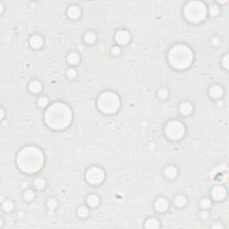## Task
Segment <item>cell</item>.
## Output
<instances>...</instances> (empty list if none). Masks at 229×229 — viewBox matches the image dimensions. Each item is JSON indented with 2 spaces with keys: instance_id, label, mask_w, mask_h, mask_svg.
I'll use <instances>...</instances> for the list:
<instances>
[{
  "instance_id": "1",
  "label": "cell",
  "mask_w": 229,
  "mask_h": 229,
  "mask_svg": "<svg viewBox=\"0 0 229 229\" xmlns=\"http://www.w3.org/2000/svg\"><path fill=\"white\" fill-rule=\"evenodd\" d=\"M17 162L19 168L22 171L26 173H34L42 167L44 156L38 148L28 147L19 153Z\"/></svg>"
},
{
  "instance_id": "2",
  "label": "cell",
  "mask_w": 229,
  "mask_h": 229,
  "mask_svg": "<svg viewBox=\"0 0 229 229\" xmlns=\"http://www.w3.org/2000/svg\"><path fill=\"white\" fill-rule=\"evenodd\" d=\"M45 119L49 127L62 129L69 124L72 119V113L66 105L56 103L47 110Z\"/></svg>"
},
{
  "instance_id": "3",
  "label": "cell",
  "mask_w": 229,
  "mask_h": 229,
  "mask_svg": "<svg viewBox=\"0 0 229 229\" xmlns=\"http://www.w3.org/2000/svg\"><path fill=\"white\" fill-rule=\"evenodd\" d=\"M191 60L192 53L186 46H176L169 52V62L174 67L177 69L188 67L191 63Z\"/></svg>"
},
{
  "instance_id": "4",
  "label": "cell",
  "mask_w": 229,
  "mask_h": 229,
  "mask_svg": "<svg viewBox=\"0 0 229 229\" xmlns=\"http://www.w3.org/2000/svg\"><path fill=\"white\" fill-rule=\"evenodd\" d=\"M98 106L105 113H114L119 107L118 97L113 92H105L99 98Z\"/></svg>"
},
{
  "instance_id": "5",
  "label": "cell",
  "mask_w": 229,
  "mask_h": 229,
  "mask_svg": "<svg viewBox=\"0 0 229 229\" xmlns=\"http://www.w3.org/2000/svg\"><path fill=\"white\" fill-rule=\"evenodd\" d=\"M184 15L191 22H198L205 18L206 7L201 2H191L185 7Z\"/></svg>"
},
{
  "instance_id": "6",
  "label": "cell",
  "mask_w": 229,
  "mask_h": 229,
  "mask_svg": "<svg viewBox=\"0 0 229 229\" xmlns=\"http://www.w3.org/2000/svg\"><path fill=\"white\" fill-rule=\"evenodd\" d=\"M166 134L173 140H177L184 134V126L177 121L170 122L166 127Z\"/></svg>"
},
{
  "instance_id": "7",
  "label": "cell",
  "mask_w": 229,
  "mask_h": 229,
  "mask_svg": "<svg viewBox=\"0 0 229 229\" xmlns=\"http://www.w3.org/2000/svg\"><path fill=\"white\" fill-rule=\"evenodd\" d=\"M104 172L99 168H91L86 173V179L89 183L92 184L100 183L104 179Z\"/></svg>"
},
{
  "instance_id": "8",
  "label": "cell",
  "mask_w": 229,
  "mask_h": 229,
  "mask_svg": "<svg viewBox=\"0 0 229 229\" xmlns=\"http://www.w3.org/2000/svg\"><path fill=\"white\" fill-rule=\"evenodd\" d=\"M116 40L119 44L125 45L130 40V34L125 30H121L116 35Z\"/></svg>"
},
{
  "instance_id": "9",
  "label": "cell",
  "mask_w": 229,
  "mask_h": 229,
  "mask_svg": "<svg viewBox=\"0 0 229 229\" xmlns=\"http://www.w3.org/2000/svg\"><path fill=\"white\" fill-rule=\"evenodd\" d=\"M225 193H226V191H225V190L224 187H222V186H217V187H215V188L212 190V197H213L215 200L219 201V200H222V199L225 197Z\"/></svg>"
},
{
  "instance_id": "10",
  "label": "cell",
  "mask_w": 229,
  "mask_h": 229,
  "mask_svg": "<svg viewBox=\"0 0 229 229\" xmlns=\"http://www.w3.org/2000/svg\"><path fill=\"white\" fill-rule=\"evenodd\" d=\"M155 208L158 211H165L168 208V202L165 199H160L155 202Z\"/></svg>"
},
{
  "instance_id": "11",
  "label": "cell",
  "mask_w": 229,
  "mask_h": 229,
  "mask_svg": "<svg viewBox=\"0 0 229 229\" xmlns=\"http://www.w3.org/2000/svg\"><path fill=\"white\" fill-rule=\"evenodd\" d=\"M42 43H43V40H42L40 36H33V37L30 39V46H31L32 48H40L41 45H42Z\"/></svg>"
},
{
  "instance_id": "12",
  "label": "cell",
  "mask_w": 229,
  "mask_h": 229,
  "mask_svg": "<svg viewBox=\"0 0 229 229\" xmlns=\"http://www.w3.org/2000/svg\"><path fill=\"white\" fill-rule=\"evenodd\" d=\"M67 14L70 18L75 19V18H78L80 16L81 10L78 7H71L67 11Z\"/></svg>"
},
{
  "instance_id": "13",
  "label": "cell",
  "mask_w": 229,
  "mask_h": 229,
  "mask_svg": "<svg viewBox=\"0 0 229 229\" xmlns=\"http://www.w3.org/2000/svg\"><path fill=\"white\" fill-rule=\"evenodd\" d=\"M29 90L33 92V93H37L39 91H40L41 90V83L38 81H33L31 82L30 84L29 85Z\"/></svg>"
},
{
  "instance_id": "14",
  "label": "cell",
  "mask_w": 229,
  "mask_h": 229,
  "mask_svg": "<svg viewBox=\"0 0 229 229\" xmlns=\"http://www.w3.org/2000/svg\"><path fill=\"white\" fill-rule=\"evenodd\" d=\"M209 93H210L211 97H213V98H219L223 94V90L218 86H214L210 89Z\"/></svg>"
},
{
  "instance_id": "15",
  "label": "cell",
  "mask_w": 229,
  "mask_h": 229,
  "mask_svg": "<svg viewBox=\"0 0 229 229\" xmlns=\"http://www.w3.org/2000/svg\"><path fill=\"white\" fill-rule=\"evenodd\" d=\"M191 110H192V108H191V106L189 104V103H183V104H182L181 105V107H180V111H181V113L182 114H183V115H189L191 112Z\"/></svg>"
},
{
  "instance_id": "16",
  "label": "cell",
  "mask_w": 229,
  "mask_h": 229,
  "mask_svg": "<svg viewBox=\"0 0 229 229\" xmlns=\"http://www.w3.org/2000/svg\"><path fill=\"white\" fill-rule=\"evenodd\" d=\"M87 202H88V204H89L90 206L95 207V206H97L98 204H99L100 199L98 198V196H96V195H90V197L88 198Z\"/></svg>"
},
{
  "instance_id": "17",
  "label": "cell",
  "mask_w": 229,
  "mask_h": 229,
  "mask_svg": "<svg viewBox=\"0 0 229 229\" xmlns=\"http://www.w3.org/2000/svg\"><path fill=\"white\" fill-rule=\"evenodd\" d=\"M165 174L169 178H174L177 175V170L174 167H168L165 170Z\"/></svg>"
},
{
  "instance_id": "18",
  "label": "cell",
  "mask_w": 229,
  "mask_h": 229,
  "mask_svg": "<svg viewBox=\"0 0 229 229\" xmlns=\"http://www.w3.org/2000/svg\"><path fill=\"white\" fill-rule=\"evenodd\" d=\"M159 226L158 220L155 218H150L146 222V227L147 228H157Z\"/></svg>"
},
{
  "instance_id": "19",
  "label": "cell",
  "mask_w": 229,
  "mask_h": 229,
  "mask_svg": "<svg viewBox=\"0 0 229 229\" xmlns=\"http://www.w3.org/2000/svg\"><path fill=\"white\" fill-rule=\"evenodd\" d=\"M67 60H68V62H69L70 64H77V63L79 62L80 57H79V56H78L76 53H71V54L67 56Z\"/></svg>"
},
{
  "instance_id": "20",
  "label": "cell",
  "mask_w": 229,
  "mask_h": 229,
  "mask_svg": "<svg viewBox=\"0 0 229 229\" xmlns=\"http://www.w3.org/2000/svg\"><path fill=\"white\" fill-rule=\"evenodd\" d=\"M84 40L88 43H93L96 40V35L93 33V32H88V33L85 34Z\"/></svg>"
},
{
  "instance_id": "21",
  "label": "cell",
  "mask_w": 229,
  "mask_h": 229,
  "mask_svg": "<svg viewBox=\"0 0 229 229\" xmlns=\"http://www.w3.org/2000/svg\"><path fill=\"white\" fill-rule=\"evenodd\" d=\"M175 202H176V204L178 207H182V206H183V205L185 204V202H186V199L183 197V196L179 195V196H177V197L176 198Z\"/></svg>"
},
{
  "instance_id": "22",
  "label": "cell",
  "mask_w": 229,
  "mask_h": 229,
  "mask_svg": "<svg viewBox=\"0 0 229 229\" xmlns=\"http://www.w3.org/2000/svg\"><path fill=\"white\" fill-rule=\"evenodd\" d=\"M14 207V204L12 202L10 201H6L4 203H3V209L6 210V211H10Z\"/></svg>"
},
{
  "instance_id": "23",
  "label": "cell",
  "mask_w": 229,
  "mask_h": 229,
  "mask_svg": "<svg viewBox=\"0 0 229 229\" xmlns=\"http://www.w3.org/2000/svg\"><path fill=\"white\" fill-rule=\"evenodd\" d=\"M78 215H79L80 217H87V216L89 215V210H88V209H86L85 207H81V208L78 209Z\"/></svg>"
},
{
  "instance_id": "24",
  "label": "cell",
  "mask_w": 229,
  "mask_h": 229,
  "mask_svg": "<svg viewBox=\"0 0 229 229\" xmlns=\"http://www.w3.org/2000/svg\"><path fill=\"white\" fill-rule=\"evenodd\" d=\"M34 184H35V186H36L37 188L41 189V188H43V187L45 186V181H44L42 178H39V179H37V180L35 181Z\"/></svg>"
},
{
  "instance_id": "25",
  "label": "cell",
  "mask_w": 229,
  "mask_h": 229,
  "mask_svg": "<svg viewBox=\"0 0 229 229\" xmlns=\"http://www.w3.org/2000/svg\"><path fill=\"white\" fill-rule=\"evenodd\" d=\"M33 197H34V193H33V191H32L28 190V191H25V193H24V198H25L26 200L30 201L31 199H33Z\"/></svg>"
},
{
  "instance_id": "26",
  "label": "cell",
  "mask_w": 229,
  "mask_h": 229,
  "mask_svg": "<svg viewBox=\"0 0 229 229\" xmlns=\"http://www.w3.org/2000/svg\"><path fill=\"white\" fill-rule=\"evenodd\" d=\"M48 208L50 209H56V205H57V202H56V200H54V199H51V200H49L48 201Z\"/></svg>"
},
{
  "instance_id": "27",
  "label": "cell",
  "mask_w": 229,
  "mask_h": 229,
  "mask_svg": "<svg viewBox=\"0 0 229 229\" xmlns=\"http://www.w3.org/2000/svg\"><path fill=\"white\" fill-rule=\"evenodd\" d=\"M209 13H210V14H212V15H217V13H218V8H217V7L215 6V5L211 6V7H209Z\"/></svg>"
},
{
  "instance_id": "28",
  "label": "cell",
  "mask_w": 229,
  "mask_h": 229,
  "mask_svg": "<svg viewBox=\"0 0 229 229\" xmlns=\"http://www.w3.org/2000/svg\"><path fill=\"white\" fill-rule=\"evenodd\" d=\"M168 95V92L166 89H162L158 91V96L160 98H166Z\"/></svg>"
},
{
  "instance_id": "29",
  "label": "cell",
  "mask_w": 229,
  "mask_h": 229,
  "mask_svg": "<svg viewBox=\"0 0 229 229\" xmlns=\"http://www.w3.org/2000/svg\"><path fill=\"white\" fill-rule=\"evenodd\" d=\"M47 104H48V100L46 99V98H40V99L39 100V105L40 106V107H45V106H47Z\"/></svg>"
},
{
  "instance_id": "30",
  "label": "cell",
  "mask_w": 229,
  "mask_h": 229,
  "mask_svg": "<svg viewBox=\"0 0 229 229\" xmlns=\"http://www.w3.org/2000/svg\"><path fill=\"white\" fill-rule=\"evenodd\" d=\"M67 75H68L69 78L74 79V78L76 76V72H75L74 69H69V70L67 71Z\"/></svg>"
},
{
  "instance_id": "31",
  "label": "cell",
  "mask_w": 229,
  "mask_h": 229,
  "mask_svg": "<svg viewBox=\"0 0 229 229\" xmlns=\"http://www.w3.org/2000/svg\"><path fill=\"white\" fill-rule=\"evenodd\" d=\"M202 206L203 208L207 209V208H209V207L210 206V202H209V200H207V199H204V200L202 202Z\"/></svg>"
},
{
  "instance_id": "32",
  "label": "cell",
  "mask_w": 229,
  "mask_h": 229,
  "mask_svg": "<svg viewBox=\"0 0 229 229\" xmlns=\"http://www.w3.org/2000/svg\"><path fill=\"white\" fill-rule=\"evenodd\" d=\"M112 53H113L114 55H118V54H120V48H119L118 47L113 48H112Z\"/></svg>"
},
{
  "instance_id": "33",
  "label": "cell",
  "mask_w": 229,
  "mask_h": 229,
  "mask_svg": "<svg viewBox=\"0 0 229 229\" xmlns=\"http://www.w3.org/2000/svg\"><path fill=\"white\" fill-rule=\"evenodd\" d=\"M227 57H228V56H225V58H224V65H225V68H227V67H228V65H227V64H227Z\"/></svg>"
},
{
  "instance_id": "34",
  "label": "cell",
  "mask_w": 229,
  "mask_h": 229,
  "mask_svg": "<svg viewBox=\"0 0 229 229\" xmlns=\"http://www.w3.org/2000/svg\"><path fill=\"white\" fill-rule=\"evenodd\" d=\"M213 44H214V45H218V44H219V40H218L217 38H215V39L213 40Z\"/></svg>"
},
{
  "instance_id": "35",
  "label": "cell",
  "mask_w": 229,
  "mask_h": 229,
  "mask_svg": "<svg viewBox=\"0 0 229 229\" xmlns=\"http://www.w3.org/2000/svg\"><path fill=\"white\" fill-rule=\"evenodd\" d=\"M208 216H209V214H208V213H206V212H202V217L203 218H206V217H208Z\"/></svg>"
},
{
  "instance_id": "36",
  "label": "cell",
  "mask_w": 229,
  "mask_h": 229,
  "mask_svg": "<svg viewBox=\"0 0 229 229\" xmlns=\"http://www.w3.org/2000/svg\"><path fill=\"white\" fill-rule=\"evenodd\" d=\"M212 227H213V228H217V227H218V228H222L223 226H222L221 225H218V224H217V225H214Z\"/></svg>"
}]
</instances>
